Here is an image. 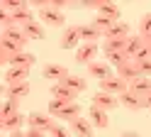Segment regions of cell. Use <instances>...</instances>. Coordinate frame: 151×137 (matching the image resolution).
Returning a JSON list of instances; mask_svg holds the SVG:
<instances>
[{
	"mask_svg": "<svg viewBox=\"0 0 151 137\" xmlns=\"http://www.w3.org/2000/svg\"><path fill=\"white\" fill-rule=\"evenodd\" d=\"M100 91L102 93H110V95H122V93H127L129 91V83L127 81H122V78L115 74V76H110V78H105V81H100Z\"/></svg>",
	"mask_w": 151,
	"mask_h": 137,
	"instance_id": "1",
	"label": "cell"
},
{
	"mask_svg": "<svg viewBox=\"0 0 151 137\" xmlns=\"http://www.w3.org/2000/svg\"><path fill=\"white\" fill-rule=\"evenodd\" d=\"M42 76L46 78V81H51V83H63L71 74H68V68H66L63 64H46L42 68Z\"/></svg>",
	"mask_w": 151,
	"mask_h": 137,
	"instance_id": "2",
	"label": "cell"
},
{
	"mask_svg": "<svg viewBox=\"0 0 151 137\" xmlns=\"http://www.w3.org/2000/svg\"><path fill=\"white\" fill-rule=\"evenodd\" d=\"M54 117L49 113H29L27 115V127H37V130H44L46 135H49V130L54 127Z\"/></svg>",
	"mask_w": 151,
	"mask_h": 137,
	"instance_id": "3",
	"label": "cell"
},
{
	"mask_svg": "<svg viewBox=\"0 0 151 137\" xmlns=\"http://www.w3.org/2000/svg\"><path fill=\"white\" fill-rule=\"evenodd\" d=\"M90 103L95 105V108H100V110L110 113V110H115V108H119V98H117V95H110V93H102V91H98V93H93Z\"/></svg>",
	"mask_w": 151,
	"mask_h": 137,
	"instance_id": "4",
	"label": "cell"
},
{
	"mask_svg": "<svg viewBox=\"0 0 151 137\" xmlns=\"http://www.w3.org/2000/svg\"><path fill=\"white\" fill-rule=\"evenodd\" d=\"M98 44H81L78 49H76V64H86L90 66L93 61H95V56H98Z\"/></svg>",
	"mask_w": 151,
	"mask_h": 137,
	"instance_id": "5",
	"label": "cell"
},
{
	"mask_svg": "<svg viewBox=\"0 0 151 137\" xmlns=\"http://www.w3.org/2000/svg\"><path fill=\"white\" fill-rule=\"evenodd\" d=\"M27 76H29V68L10 66V68H5L3 83H5V86H17V83H24V81H27Z\"/></svg>",
	"mask_w": 151,
	"mask_h": 137,
	"instance_id": "6",
	"label": "cell"
},
{
	"mask_svg": "<svg viewBox=\"0 0 151 137\" xmlns=\"http://www.w3.org/2000/svg\"><path fill=\"white\" fill-rule=\"evenodd\" d=\"M39 20L46 25V27H63L66 25V17L63 12H59V10L54 7H46V10H39Z\"/></svg>",
	"mask_w": 151,
	"mask_h": 137,
	"instance_id": "7",
	"label": "cell"
},
{
	"mask_svg": "<svg viewBox=\"0 0 151 137\" xmlns=\"http://www.w3.org/2000/svg\"><path fill=\"white\" fill-rule=\"evenodd\" d=\"M17 52H24V49H20L17 44H12L10 39H5V37H0V64L10 68V59L17 54Z\"/></svg>",
	"mask_w": 151,
	"mask_h": 137,
	"instance_id": "8",
	"label": "cell"
},
{
	"mask_svg": "<svg viewBox=\"0 0 151 137\" xmlns=\"http://www.w3.org/2000/svg\"><path fill=\"white\" fill-rule=\"evenodd\" d=\"M81 39V27H66L61 34V49H78Z\"/></svg>",
	"mask_w": 151,
	"mask_h": 137,
	"instance_id": "9",
	"label": "cell"
},
{
	"mask_svg": "<svg viewBox=\"0 0 151 137\" xmlns=\"http://www.w3.org/2000/svg\"><path fill=\"white\" fill-rule=\"evenodd\" d=\"M29 81H24V83H17V86H3V95L5 98H12V101H22V98L29 95Z\"/></svg>",
	"mask_w": 151,
	"mask_h": 137,
	"instance_id": "10",
	"label": "cell"
},
{
	"mask_svg": "<svg viewBox=\"0 0 151 137\" xmlns=\"http://www.w3.org/2000/svg\"><path fill=\"white\" fill-rule=\"evenodd\" d=\"M49 93H51V98H56V101H63V103H76V91H71L68 86H63V83H54L51 88H49Z\"/></svg>",
	"mask_w": 151,
	"mask_h": 137,
	"instance_id": "11",
	"label": "cell"
},
{
	"mask_svg": "<svg viewBox=\"0 0 151 137\" xmlns=\"http://www.w3.org/2000/svg\"><path fill=\"white\" fill-rule=\"evenodd\" d=\"M88 76L98 78V81H105V78L115 76V74H112V66H110L107 61H93V64L88 66Z\"/></svg>",
	"mask_w": 151,
	"mask_h": 137,
	"instance_id": "12",
	"label": "cell"
},
{
	"mask_svg": "<svg viewBox=\"0 0 151 137\" xmlns=\"http://www.w3.org/2000/svg\"><path fill=\"white\" fill-rule=\"evenodd\" d=\"M93 130H95V127H93V122L88 120V117H78V120H73L71 122V132L76 135V137H93Z\"/></svg>",
	"mask_w": 151,
	"mask_h": 137,
	"instance_id": "13",
	"label": "cell"
},
{
	"mask_svg": "<svg viewBox=\"0 0 151 137\" xmlns=\"http://www.w3.org/2000/svg\"><path fill=\"white\" fill-rule=\"evenodd\" d=\"M119 105L127 108V110H132V113H137V110H141V108H144V98H139L137 93L127 91V93L119 95Z\"/></svg>",
	"mask_w": 151,
	"mask_h": 137,
	"instance_id": "14",
	"label": "cell"
},
{
	"mask_svg": "<svg viewBox=\"0 0 151 137\" xmlns=\"http://www.w3.org/2000/svg\"><path fill=\"white\" fill-rule=\"evenodd\" d=\"M88 120L93 122V127H98V130H105V127L110 125L107 113H105V110H100V108H95V105H90V108H88Z\"/></svg>",
	"mask_w": 151,
	"mask_h": 137,
	"instance_id": "15",
	"label": "cell"
},
{
	"mask_svg": "<svg viewBox=\"0 0 151 137\" xmlns=\"http://www.w3.org/2000/svg\"><path fill=\"white\" fill-rule=\"evenodd\" d=\"M3 37L5 39H10L12 44H17L20 49H24L27 44H29V37L24 34V29L22 27H12V29H3Z\"/></svg>",
	"mask_w": 151,
	"mask_h": 137,
	"instance_id": "16",
	"label": "cell"
},
{
	"mask_svg": "<svg viewBox=\"0 0 151 137\" xmlns=\"http://www.w3.org/2000/svg\"><path fill=\"white\" fill-rule=\"evenodd\" d=\"M119 12H122V10H119L117 3H107V0H100V3H98V15L112 20V22H119Z\"/></svg>",
	"mask_w": 151,
	"mask_h": 137,
	"instance_id": "17",
	"label": "cell"
},
{
	"mask_svg": "<svg viewBox=\"0 0 151 137\" xmlns=\"http://www.w3.org/2000/svg\"><path fill=\"white\" fill-rule=\"evenodd\" d=\"M81 110H83V108L78 105V103H68V105H63L61 108V110L59 113H56V117H59V120H63V122H73V120H78V117H81Z\"/></svg>",
	"mask_w": 151,
	"mask_h": 137,
	"instance_id": "18",
	"label": "cell"
},
{
	"mask_svg": "<svg viewBox=\"0 0 151 137\" xmlns=\"http://www.w3.org/2000/svg\"><path fill=\"white\" fill-rule=\"evenodd\" d=\"M117 76L122 78V81H127V83H134L141 74H139V66H137V61H127L124 66H119V68H117Z\"/></svg>",
	"mask_w": 151,
	"mask_h": 137,
	"instance_id": "19",
	"label": "cell"
},
{
	"mask_svg": "<svg viewBox=\"0 0 151 137\" xmlns=\"http://www.w3.org/2000/svg\"><path fill=\"white\" fill-rule=\"evenodd\" d=\"M37 64V56L32 54V52H17L12 59H10V66H20V68H32Z\"/></svg>",
	"mask_w": 151,
	"mask_h": 137,
	"instance_id": "20",
	"label": "cell"
},
{
	"mask_svg": "<svg viewBox=\"0 0 151 137\" xmlns=\"http://www.w3.org/2000/svg\"><path fill=\"white\" fill-rule=\"evenodd\" d=\"M24 122H27V117H24L22 113H15L12 117H7V120H0V130H5V132H17Z\"/></svg>",
	"mask_w": 151,
	"mask_h": 137,
	"instance_id": "21",
	"label": "cell"
},
{
	"mask_svg": "<svg viewBox=\"0 0 151 137\" xmlns=\"http://www.w3.org/2000/svg\"><path fill=\"white\" fill-rule=\"evenodd\" d=\"M129 91H132V93H137L139 98L149 95V93H151V78H146V76H139L134 83H129Z\"/></svg>",
	"mask_w": 151,
	"mask_h": 137,
	"instance_id": "22",
	"label": "cell"
},
{
	"mask_svg": "<svg viewBox=\"0 0 151 137\" xmlns=\"http://www.w3.org/2000/svg\"><path fill=\"white\" fill-rule=\"evenodd\" d=\"M129 29H132V27H129L127 22H115V27L105 34V39H129V37H132Z\"/></svg>",
	"mask_w": 151,
	"mask_h": 137,
	"instance_id": "23",
	"label": "cell"
},
{
	"mask_svg": "<svg viewBox=\"0 0 151 137\" xmlns=\"http://www.w3.org/2000/svg\"><path fill=\"white\" fill-rule=\"evenodd\" d=\"M100 37H102V32H98L93 25H83V27H81V39H83V44H98Z\"/></svg>",
	"mask_w": 151,
	"mask_h": 137,
	"instance_id": "24",
	"label": "cell"
},
{
	"mask_svg": "<svg viewBox=\"0 0 151 137\" xmlns=\"http://www.w3.org/2000/svg\"><path fill=\"white\" fill-rule=\"evenodd\" d=\"M105 61H107L110 66L119 68V66H124L127 61H132V59H129L127 52H107V54H105Z\"/></svg>",
	"mask_w": 151,
	"mask_h": 137,
	"instance_id": "25",
	"label": "cell"
},
{
	"mask_svg": "<svg viewBox=\"0 0 151 137\" xmlns=\"http://www.w3.org/2000/svg\"><path fill=\"white\" fill-rule=\"evenodd\" d=\"M144 44H146V42H144V37H141V34H132V37L127 39V49H124V52L129 54V59H134L137 52H139Z\"/></svg>",
	"mask_w": 151,
	"mask_h": 137,
	"instance_id": "26",
	"label": "cell"
},
{
	"mask_svg": "<svg viewBox=\"0 0 151 137\" xmlns=\"http://www.w3.org/2000/svg\"><path fill=\"white\" fill-rule=\"evenodd\" d=\"M15 113H20V101L5 98V103H3V110H0V120H7V117H12Z\"/></svg>",
	"mask_w": 151,
	"mask_h": 137,
	"instance_id": "27",
	"label": "cell"
},
{
	"mask_svg": "<svg viewBox=\"0 0 151 137\" xmlns=\"http://www.w3.org/2000/svg\"><path fill=\"white\" fill-rule=\"evenodd\" d=\"M12 17H15V25H17V27H27V25H32V22H34V15H32V10H29V7L12 12Z\"/></svg>",
	"mask_w": 151,
	"mask_h": 137,
	"instance_id": "28",
	"label": "cell"
},
{
	"mask_svg": "<svg viewBox=\"0 0 151 137\" xmlns=\"http://www.w3.org/2000/svg\"><path fill=\"white\" fill-rule=\"evenodd\" d=\"M93 27H95L98 29V32H102V37H105L107 32H110V29L112 27H115V22H112V20H107V17H102V15H95V20H93V22H90Z\"/></svg>",
	"mask_w": 151,
	"mask_h": 137,
	"instance_id": "29",
	"label": "cell"
},
{
	"mask_svg": "<svg viewBox=\"0 0 151 137\" xmlns=\"http://www.w3.org/2000/svg\"><path fill=\"white\" fill-rule=\"evenodd\" d=\"M127 49V39H105L102 42V52H124Z\"/></svg>",
	"mask_w": 151,
	"mask_h": 137,
	"instance_id": "30",
	"label": "cell"
},
{
	"mask_svg": "<svg viewBox=\"0 0 151 137\" xmlns=\"http://www.w3.org/2000/svg\"><path fill=\"white\" fill-rule=\"evenodd\" d=\"M63 86H68L71 91H76V93H81V91H86V88H88L86 78H81V76H73V74H71V76L63 81Z\"/></svg>",
	"mask_w": 151,
	"mask_h": 137,
	"instance_id": "31",
	"label": "cell"
},
{
	"mask_svg": "<svg viewBox=\"0 0 151 137\" xmlns=\"http://www.w3.org/2000/svg\"><path fill=\"white\" fill-rule=\"evenodd\" d=\"M24 29V34L29 37V42L32 39H44L46 34H44V27L39 25V22H32V25H27V27H22Z\"/></svg>",
	"mask_w": 151,
	"mask_h": 137,
	"instance_id": "32",
	"label": "cell"
},
{
	"mask_svg": "<svg viewBox=\"0 0 151 137\" xmlns=\"http://www.w3.org/2000/svg\"><path fill=\"white\" fill-rule=\"evenodd\" d=\"M29 7L27 3H22V0H3L0 3V10H5V12H17V10H24Z\"/></svg>",
	"mask_w": 151,
	"mask_h": 137,
	"instance_id": "33",
	"label": "cell"
},
{
	"mask_svg": "<svg viewBox=\"0 0 151 137\" xmlns=\"http://www.w3.org/2000/svg\"><path fill=\"white\" fill-rule=\"evenodd\" d=\"M139 34H141V37L151 34V12L141 15V20H139Z\"/></svg>",
	"mask_w": 151,
	"mask_h": 137,
	"instance_id": "34",
	"label": "cell"
},
{
	"mask_svg": "<svg viewBox=\"0 0 151 137\" xmlns=\"http://www.w3.org/2000/svg\"><path fill=\"white\" fill-rule=\"evenodd\" d=\"M49 137H73V132L68 130V127H63V125L56 122L51 130H49Z\"/></svg>",
	"mask_w": 151,
	"mask_h": 137,
	"instance_id": "35",
	"label": "cell"
},
{
	"mask_svg": "<svg viewBox=\"0 0 151 137\" xmlns=\"http://www.w3.org/2000/svg\"><path fill=\"white\" fill-rule=\"evenodd\" d=\"M137 66H139V74L141 76L151 78V59H146V61H137Z\"/></svg>",
	"mask_w": 151,
	"mask_h": 137,
	"instance_id": "36",
	"label": "cell"
},
{
	"mask_svg": "<svg viewBox=\"0 0 151 137\" xmlns=\"http://www.w3.org/2000/svg\"><path fill=\"white\" fill-rule=\"evenodd\" d=\"M44 130H37V127H27V137H44Z\"/></svg>",
	"mask_w": 151,
	"mask_h": 137,
	"instance_id": "37",
	"label": "cell"
},
{
	"mask_svg": "<svg viewBox=\"0 0 151 137\" xmlns=\"http://www.w3.org/2000/svg\"><path fill=\"white\" fill-rule=\"evenodd\" d=\"M66 5H68L66 0H51V7H54V10H59V12H61V10H63Z\"/></svg>",
	"mask_w": 151,
	"mask_h": 137,
	"instance_id": "38",
	"label": "cell"
},
{
	"mask_svg": "<svg viewBox=\"0 0 151 137\" xmlns=\"http://www.w3.org/2000/svg\"><path fill=\"white\" fill-rule=\"evenodd\" d=\"M10 137H27V130H17V132H10Z\"/></svg>",
	"mask_w": 151,
	"mask_h": 137,
	"instance_id": "39",
	"label": "cell"
},
{
	"mask_svg": "<svg viewBox=\"0 0 151 137\" xmlns=\"http://www.w3.org/2000/svg\"><path fill=\"white\" fill-rule=\"evenodd\" d=\"M144 108H149V110H151V93L144 95Z\"/></svg>",
	"mask_w": 151,
	"mask_h": 137,
	"instance_id": "40",
	"label": "cell"
},
{
	"mask_svg": "<svg viewBox=\"0 0 151 137\" xmlns=\"http://www.w3.org/2000/svg\"><path fill=\"white\" fill-rule=\"evenodd\" d=\"M122 137H139L137 132H132V130H127V132H122Z\"/></svg>",
	"mask_w": 151,
	"mask_h": 137,
	"instance_id": "41",
	"label": "cell"
},
{
	"mask_svg": "<svg viewBox=\"0 0 151 137\" xmlns=\"http://www.w3.org/2000/svg\"><path fill=\"white\" fill-rule=\"evenodd\" d=\"M144 42H146V47H151V34H146V37H144Z\"/></svg>",
	"mask_w": 151,
	"mask_h": 137,
	"instance_id": "42",
	"label": "cell"
}]
</instances>
